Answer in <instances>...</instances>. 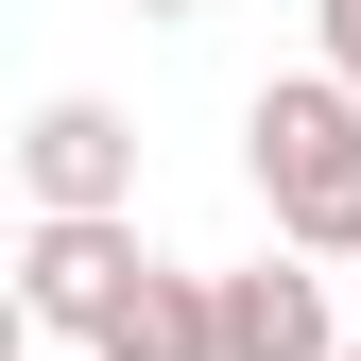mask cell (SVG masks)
Here are the masks:
<instances>
[{
	"label": "cell",
	"mask_w": 361,
	"mask_h": 361,
	"mask_svg": "<svg viewBox=\"0 0 361 361\" xmlns=\"http://www.w3.org/2000/svg\"><path fill=\"white\" fill-rule=\"evenodd\" d=\"M18 190L35 207H138V121L86 104V86H52V104L18 121Z\"/></svg>",
	"instance_id": "obj_3"
},
{
	"label": "cell",
	"mask_w": 361,
	"mask_h": 361,
	"mask_svg": "<svg viewBox=\"0 0 361 361\" xmlns=\"http://www.w3.org/2000/svg\"><path fill=\"white\" fill-rule=\"evenodd\" d=\"M35 361H86V344H35Z\"/></svg>",
	"instance_id": "obj_8"
},
{
	"label": "cell",
	"mask_w": 361,
	"mask_h": 361,
	"mask_svg": "<svg viewBox=\"0 0 361 361\" xmlns=\"http://www.w3.org/2000/svg\"><path fill=\"white\" fill-rule=\"evenodd\" d=\"M86 361H224V276H190V258H138V293L104 310V344Z\"/></svg>",
	"instance_id": "obj_5"
},
{
	"label": "cell",
	"mask_w": 361,
	"mask_h": 361,
	"mask_svg": "<svg viewBox=\"0 0 361 361\" xmlns=\"http://www.w3.org/2000/svg\"><path fill=\"white\" fill-rule=\"evenodd\" d=\"M361 327L327 310V258L310 241H276V258H241L224 276V361H344Z\"/></svg>",
	"instance_id": "obj_4"
},
{
	"label": "cell",
	"mask_w": 361,
	"mask_h": 361,
	"mask_svg": "<svg viewBox=\"0 0 361 361\" xmlns=\"http://www.w3.org/2000/svg\"><path fill=\"white\" fill-rule=\"evenodd\" d=\"M310 52H327V69L361 86V0H310Z\"/></svg>",
	"instance_id": "obj_6"
},
{
	"label": "cell",
	"mask_w": 361,
	"mask_h": 361,
	"mask_svg": "<svg viewBox=\"0 0 361 361\" xmlns=\"http://www.w3.org/2000/svg\"><path fill=\"white\" fill-rule=\"evenodd\" d=\"M344 361H361V344H344Z\"/></svg>",
	"instance_id": "obj_9"
},
{
	"label": "cell",
	"mask_w": 361,
	"mask_h": 361,
	"mask_svg": "<svg viewBox=\"0 0 361 361\" xmlns=\"http://www.w3.org/2000/svg\"><path fill=\"white\" fill-rule=\"evenodd\" d=\"M138 18H207V0H138Z\"/></svg>",
	"instance_id": "obj_7"
},
{
	"label": "cell",
	"mask_w": 361,
	"mask_h": 361,
	"mask_svg": "<svg viewBox=\"0 0 361 361\" xmlns=\"http://www.w3.org/2000/svg\"><path fill=\"white\" fill-rule=\"evenodd\" d=\"M241 172H258V207H276V241H310V258H361V86L310 52V69H276L241 104Z\"/></svg>",
	"instance_id": "obj_1"
},
{
	"label": "cell",
	"mask_w": 361,
	"mask_h": 361,
	"mask_svg": "<svg viewBox=\"0 0 361 361\" xmlns=\"http://www.w3.org/2000/svg\"><path fill=\"white\" fill-rule=\"evenodd\" d=\"M121 293H138V207H35V224H18V310H35V344H104Z\"/></svg>",
	"instance_id": "obj_2"
}]
</instances>
